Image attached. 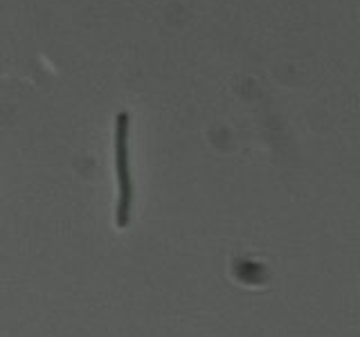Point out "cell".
<instances>
[{"instance_id":"6da1fadb","label":"cell","mask_w":360,"mask_h":337,"mask_svg":"<svg viewBox=\"0 0 360 337\" xmlns=\"http://www.w3.org/2000/svg\"><path fill=\"white\" fill-rule=\"evenodd\" d=\"M117 171H120L117 227L124 230L131 220V178H129V164H127V146H124V121L120 124V140H117Z\"/></svg>"}]
</instances>
